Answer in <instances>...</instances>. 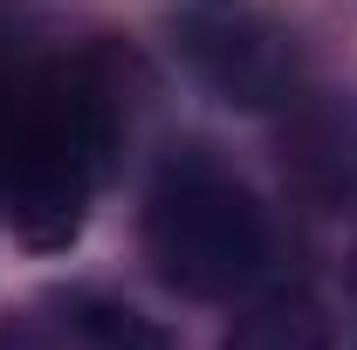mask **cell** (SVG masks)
<instances>
[{
  "instance_id": "7a4b0ae2",
  "label": "cell",
  "mask_w": 357,
  "mask_h": 350,
  "mask_svg": "<svg viewBox=\"0 0 357 350\" xmlns=\"http://www.w3.org/2000/svg\"><path fill=\"white\" fill-rule=\"evenodd\" d=\"M144 254L158 268V282L178 289V296H199V303L234 296L268 261V220L248 199V185H234L206 158H185L151 185Z\"/></svg>"
},
{
  "instance_id": "5b68a950",
  "label": "cell",
  "mask_w": 357,
  "mask_h": 350,
  "mask_svg": "<svg viewBox=\"0 0 357 350\" xmlns=\"http://www.w3.org/2000/svg\"><path fill=\"white\" fill-rule=\"evenodd\" d=\"M76 330H83L96 350H165V337L137 316V309H117V303H96V296H76L69 303Z\"/></svg>"
},
{
  "instance_id": "6da1fadb",
  "label": "cell",
  "mask_w": 357,
  "mask_h": 350,
  "mask_svg": "<svg viewBox=\"0 0 357 350\" xmlns=\"http://www.w3.org/2000/svg\"><path fill=\"white\" fill-rule=\"evenodd\" d=\"M117 117L83 69H0V213L28 248H69L110 165Z\"/></svg>"
},
{
  "instance_id": "3957f363",
  "label": "cell",
  "mask_w": 357,
  "mask_h": 350,
  "mask_svg": "<svg viewBox=\"0 0 357 350\" xmlns=\"http://www.w3.org/2000/svg\"><path fill=\"white\" fill-rule=\"evenodd\" d=\"M178 55L220 103H241V110H268L275 96H289V76H296L289 35L261 14H185Z\"/></svg>"
},
{
  "instance_id": "277c9868",
  "label": "cell",
  "mask_w": 357,
  "mask_h": 350,
  "mask_svg": "<svg viewBox=\"0 0 357 350\" xmlns=\"http://www.w3.org/2000/svg\"><path fill=\"white\" fill-rule=\"evenodd\" d=\"M227 350H330V309L310 289H275L234 316Z\"/></svg>"
}]
</instances>
